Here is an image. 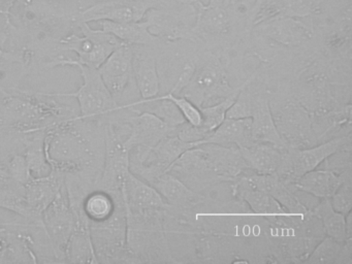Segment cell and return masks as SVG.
Instances as JSON below:
<instances>
[{
    "label": "cell",
    "instance_id": "6da1fadb",
    "mask_svg": "<svg viewBox=\"0 0 352 264\" xmlns=\"http://www.w3.org/2000/svg\"><path fill=\"white\" fill-rule=\"evenodd\" d=\"M249 170L240 150L215 144H201L183 153L168 173L201 194L222 183H232Z\"/></svg>",
    "mask_w": 352,
    "mask_h": 264
},
{
    "label": "cell",
    "instance_id": "7a4b0ae2",
    "mask_svg": "<svg viewBox=\"0 0 352 264\" xmlns=\"http://www.w3.org/2000/svg\"><path fill=\"white\" fill-rule=\"evenodd\" d=\"M44 148L52 169L65 175L91 170L98 162V155L90 140L78 128L75 117L61 120L47 128Z\"/></svg>",
    "mask_w": 352,
    "mask_h": 264
},
{
    "label": "cell",
    "instance_id": "3957f363",
    "mask_svg": "<svg viewBox=\"0 0 352 264\" xmlns=\"http://www.w3.org/2000/svg\"><path fill=\"white\" fill-rule=\"evenodd\" d=\"M74 66L80 70L81 74V86L74 93H51L55 97H73L78 101L79 105V116L76 119L80 121L88 120H104L108 121L114 119V116H118L123 111L122 107L113 98L110 91L107 88L100 76L98 68L74 62L72 58H55L49 64V67L56 66Z\"/></svg>",
    "mask_w": 352,
    "mask_h": 264
},
{
    "label": "cell",
    "instance_id": "277c9868",
    "mask_svg": "<svg viewBox=\"0 0 352 264\" xmlns=\"http://www.w3.org/2000/svg\"><path fill=\"white\" fill-rule=\"evenodd\" d=\"M63 111L54 100L49 102L38 97V92L9 89L0 98V124L21 133H32L46 130L42 124L60 117Z\"/></svg>",
    "mask_w": 352,
    "mask_h": 264
},
{
    "label": "cell",
    "instance_id": "5b68a950",
    "mask_svg": "<svg viewBox=\"0 0 352 264\" xmlns=\"http://www.w3.org/2000/svg\"><path fill=\"white\" fill-rule=\"evenodd\" d=\"M236 87L230 84L226 70L216 56L199 55L197 67L187 86L180 93L197 107H210L224 100Z\"/></svg>",
    "mask_w": 352,
    "mask_h": 264
},
{
    "label": "cell",
    "instance_id": "8992f818",
    "mask_svg": "<svg viewBox=\"0 0 352 264\" xmlns=\"http://www.w3.org/2000/svg\"><path fill=\"white\" fill-rule=\"evenodd\" d=\"M170 41V47L156 57L160 95H179L187 86L199 59V52L191 47L190 39Z\"/></svg>",
    "mask_w": 352,
    "mask_h": 264
},
{
    "label": "cell",
    "instance_id": "52a82bcc",
    "mask_svg": "<svg viewBox=\"0 0 352 264\" xmlns=\"http://www.w3.org/2000/svg\"><path fill=\"white\" fill-rule=\"evenodd\" d=\"M81 34L72 33L59 41L60 51L75 52L77 59L74 62L98 68L107 58L122 45L116 36L102 29H94L88 23H77Z\"/></svg>",
    "mask_w": 352,
    "mask_h": 264
},
{
    "label": "cell",
    "instance_id": "ba28073f",
    "mask_svg": "<svg viewBox=\"0 0 352 264\" xmlns=\"http://www.w3.org/2000/svg\"><path fill=\"white\" fill-rule=\"evenodd\" d=\"M348 142H351V133L336 136L308 148L287 146L276 173L280 179L294 185L302 175L320 166L325 159Z\"/></svg>",
    "mask_w": 352,
    "mask_h": 264
},
{
    "label": "cell",
    "instance_id": "9c48e42d",
    "mask_svg": "<svg viewBox=\"0 0 352 264\" xmlns=\"http://www.w3.org/2000/svg\"><path fill=\"white\" fill-rule=\"evenodd\" d=\"M270 105L276 127L286 146L308 148L318 144L313 129L312 115L298 99H285L278 107Z\"/></svg>",
    "mask_w": 352,
    "mask_h": 264
},
{
    "label": "cell",
    "instance_id": "30bf717a",
    "mask_svg": "<svg viewBox=\"0 0 352 264\" xmlns=\"http://www.w3.org/2000/svg\"><path fill=\"white\" fill-rule=\"evenodd\" d=\"M113 98L121 107L131 104L133 92L139 93L133 72V45L122 43L98 67Z\"/></svg>",
    "mask_w": 352,
    "mask_h": 264
},
{
    "label": "cell",
    "instance_id": "8fae6325",
    "mask_svg": "<svg viewBox=\"0 0 352 264\" xmlns=\"http://www.w3.org/2000/svg\"><path fill=\"white\" fill-rule=\"evenodd\" d=\"M77 225V212L72 206L67 187L43 212L42 227L56 257L65 258V247Z\"/></svg>",
    "mask_w": 352,
    "mask_h": 264
},
{
    "label": "cell",
    "instance_id": "7c38bea8",
    "mask_svg": "<svg viewBox=\"0 0 352 264\" xmlns=\"http://www.w3.org/2000/svg\"><path fill=\"white\" fill-rule=\"evenodd\" d=\"M232 195L242 200L251 210L257 214H263L270 219L279 221L290 216L285 208L274 199L263 188L261 175L247 170L232 183Z\"/></svg>",
    "mask_w": 352,
    "mask_h": 264
},
{
    "label": "cell",
    "instance_id": "4fadbf2b",
    "mask_svg": "<svg viewBox=\"0 0 352 264\" xmlns=\"http://www.w3.org/2000/svg\"><path fill=\"white\" fill-rule=\"evenodd\" d=\"M147 10L145 4L133 0H104L79 12L76 22H139L143 20Z\"/></svg>",
    "mask_w": 352,
    "mask_h": 264
},
{
    "label": "cell",
    "instance_id": "5bb4252c",
    "mask_svg": "<svg viewBox=\"0 0 352 264\" xmlns=\"http://www.w3.org/2000/svg\"><path fill=\"white\" fill-rule=\"evenodd\" d=\"M65 186V173L52 169L46 177L32 179L25 186L26 206L30 220L42 226V214Z\"/></svg>",
    "mask_w": 352,
    "mask_h": 264
},
{
    "label": "cell",
    "instance_id": "9a60e30c",
    "mask_svg": "<svg viewBox=\"0 0 352 264\" xmlns=\"http://www.w3.org/2000/svg\"><path fill=\"white\" fill-rule=\"evenodd\" d=\"M126 121L129 125V134L124 146L129 151L138 146H154L166 136L176 134L177 128L166 125L153 113L129 111Z\"/></svg>",
    "mask_w": 352,
    "mask_h": 264
},
{
    "label": "cell",
    "instance_id": "2e32d148",
    "mask_svg": "<svg viewBox=\"0 0 352 264\" xmlns=\"http://www.w3.org/2000/svg\"><path fill=\"white\" fill-rule=\"evenodd\" d=\"M123 202L125 212H141L148 210H168L172 212L170 206L160 193L150 184L135 177L129 170L125 175L122 188Z\"/></svg>",
    "mask_w": 352,
    "mask_h": 264
},
{
    "label": "cell",
    "instance_id": "e0dca14e",
    "mask_svg": "<svg viewBox=\"0 0 352 264\" xmlns=\"http://www.w3.org/2000/svg\"><path fill=\"white\" fill-rule=\"evenodd\" d=\"M151 45H133V72L142 99L153 98L160 92L157 63Z\"/></svg>",
    "mask_w": 352,
    "mask_h": 264
},
{
    "label": "cell",
    "instance_id": "ac0fdd59",
    "mask_svg": "<svg viewBox=\"0 0 352 264\" xmlns=\"http://www.w3.org/2000/svg\"><path fill=\"white\" fill-rule=\"evenodd\" d=\"M150 185L170 206L173 214L192 210L195 206L201 204L204 198L201 194L187 187L178 177L168 171L154 179Z\"/></svg>",
    "mask_w": 352,
    "mask_h": 264
},
{
    "label": "cell",
    "instance_id": "d6986e66",
    "mask_svg": "<svg viewBox=\"0 0 352 264\" xmlns=\"http://www.w3.org/2000/svg\"><path fill=\"white\" fill-rule=\"evenodd\" d=\"M348 177H351V171L339 173L331 169L317 167L302 175L294 184V187L302 193L324 199L331 198Z\"/></svg>",
    "mask_w": 352,
    "mask_h": 264
},
{
    "label": "cell",
    "instance_id": "ffe728a7",
    "mask_svg": "<svg viewBox=\"0 0 352 264\" xmlns=\"http://www.w3.org/2000/svg\"><path fill=\"white\" fill-rule=\"evenodd\" d=\"M75 210L77 212V225L65 247V262L100 263L92 239L89 221L84 216L82 208Z\"/></svg>",
    "mask_w": 352,
    "mask_h": 264
},
{
    "label": "cell",
    "instance_id": "44dd1931",
    "mask_svg": "<svg viewBox=\"0 0 352 264\" xmlns=\"http://www.w3.org/2000/svg\"><path fill=\"white\" fill-rule=\"evenodd\" d=\"M203 144L245 148L254 144L251 118H226Z\"/></svg>",
    "mask_w": 352,
    "mask_h": 264
},
{
    "label": "cell",
    "instance_id": "7402d4cb",
    "mask_svg": "<svg viewBox=\"0 0 352 264\" xmlns=\"http://www.w3.org/2000/svg\"><path fill=\"white\" fill-rule=\"evenodd\" d=\"M239 150L249 170L258 175H271L279 168L286 148L271 144L254 142L251 146Z\"/></svg>",
    "mask_w": 352,
    "mask_h": 264
},
{
    "label": "cell",
    "instance_id": "603a6c76",
    "mask_svg": "<svg viewBox=\"0 0 352 264\" xmlns=\"http://www.w3.org/2000/svg\"><path fill=\"white\" fill-rule=\"evenodd\" d=\"M251 119H252V136L254 142L271 144L281 148H287L276 127L275 121L272 115L270 99L265 94H261L257 99Z\"/></svg>",
    "mask_w": 352,
    "mask_h": 264
},
{
    "label": "cell",
    "instance_id": "cb8c5ba5",
    "mask_svg": "<svg viewBox=\"0 0 352 264\" xmlns=\"http://www.w3.org/2000/svg\"><path fill=\"white\" fill-rule=\"evenodd\" d=\"M122 204V193L112 194L94 188L84 196L81 208L89 224H98L109 220Z\"/></svg>",
    "mask_w": 352,
    "mask_h": 264
},
{
    "label": "cell",
    "instance_id": "d4e9b609",
    "mask_svg": "<svg viewBox=\"0 0 352 264\" xmlns=\"http://www.w3.org/2000/svg\"><path fill=\"white\" fill-rule=\"evenodd\" d=\"M102 30L116 36L119 41L131 45H151L157 47L162 39L152 34L145 21L139 22H111L100 21Z\"/></svg>",
    "mask_w": 352,
    "mask_h": 264
},
{
    "label": "cell",
    "instance_id": "484cf974",
    "mask_svg": "<svg viewBox=\"0 0 352 264\" xmlns=\"http://www.w3.org/2000/svg\"><path fill=\"white\" fill-rule=\"evenodd\" d=\"M263 188L267 190V193L277 200L289 214L296 216H306L310 212L304 202L300 201L294 185L283 181L278 177L277 173L271 175H261Z\"/></svg>",
    "mask_w": 352,
    "mask_h": 264
},
{
    "label": "cell",
    "instance_id": "4316f807",
    "mask_svg": "<svg viewBox=\"0 0 352 264\" xmlns=\"http://www.w3.org/2000/svg\"><path fill=\"white\" fill-rule=\"evenodd\" d=\"M311 214L321 223L324 234L340 243H345L346 239H352L347 235V219L345 214L338 212L331 206L329 198L319 199L310 210Z\"/></svg>",
    "mask_w": 352,
    "mask_h": 264
},
{
    "label": "cell",
    "instance_id": "83f0119b",
    "mask_svg": "<svg viewBox=\"0 0 352 264\" xmlns=\"http://www.w3.org/2000/svg\"><path fill=\"white\" fill-rule=\"evenodd\" d=\"M0 208L15 212L30 220V210L26 206L25 186L16 182L0 168Z\"/></svg>",
    "mask_w": 352,
    "mask_h": 264
},
{
    "label": "cell",
    "instance_id": "f1b7e54d",
    "mask_svg": "<svg viewBox=\"0 0 352 264\" xmlns=\"http://www.w3.org/2000/svg\"><path fill=\"white\" fill-rule=\"evenodd\" d=\"M41 131L44 130L36 131L34 138L28 140L26 142L25 152H24L32 179L46 177L52 171V167L49 164L45 154L44 136L46 131L43 132V134Z\"/></svg>",
    "mask_w": 352,
    "mask_h": 264
},
{
    "label": "cell",
    "instance_id": "f546056e",
    "mask_svg": "<svg viewBox=\"0 0 352 264\" xmlns=\"http://www.w3.org/2000/svg\"><path fill=\"white\" fill-rule=\"evenodd\" d=\"M197 25L195 28L206 34L224 36L232 30V19L224 8L215 4L203 10Z\"/></svg>",
    "mask_w": 352,
    "mask_h": 264
},
{
    "label": "cell",
    "instance_id": "4dcf8cb0",
    "mask_svg": "<svg viewBox=\"0 0 352 264\" xmlns=\"http://www.w3.org/2000/svg\"><path fill=\"white\" fill-rule=\"evenodd\" d=\"M304 24L296 21L278 20L265 25V32L267 36L284 45H298L308 38V31Z\"/></svg>",
    "mask_w": 352,
    "mask_h": 264
},
{
    "label": "cell",
    "instance_id": "1f68e13d",
    "mask_svg": "<svg viewBox=\"0 0 352 264\" xmlns=\"http://www.w3.org/2000/svg\"><path fill=\"white\" fill-rule=\"evenodd\" d=\"M245 82H243L241 86L236 87L234 92L230 94V96L226 97L224 100L220 101V102L216 103V104L199 109L201 111V116H203V122H201L199 127L203 129L204 132L207 133L208 138L226 119V113H228L230 107L234 104L239 93L244 87Z\"/></svg>",
    "mask_w": 352,
    "mask_h": 264
},
{
    "label": "cell",
    "instance_id": "d6a6232c",
    "mask_svg": "<svg viewBox=\"0 0 352 264\" xmlns=\"http://www.w3.org/2000/svg\"><path fill=\"white\" fill-rule=\"evenodd\" d=\"M344 243L336 241L329 236L323 237L309 253L305 262L311 263H337Z\"/></svg>",
    "mask_w": 352,
    "mask_h": 264
},
{
    "label": "cell",
    "instance_id": "836d02e7",
    "mask_svg": "<svg viewBox=\"0 0 352 264\" xmlns=\"http://www.w3.org/2000/svg\"><path fill=\"white\" fill-rule=\"evenodd\" d=\"M352 177H348L329 198L331 206L338 212L347 216L352 210Z\"/></svg>",
    "mask_w": 352,
    "mask_h": 264
},
{
    "label": "cell",
    "instance_id": "e575fe53",
    "mask_svg": "<svg viewBox=\"0 0 352 264\" xmlns=\"http://www.w3.org/2000/svg\"><path fill=\"white\" fill-rule=\"evenodd\" d=\"M3 169L9 177H11L12 179H15L21 185L26 186V184L32 179L24 154H17L12 156L8 161L7 164L5 165V168Z\"/></svg>",
    "mask_w": 352,
    "mask_h": 264
},
{
    "label": "cell",
    "instance_id": "d590c367",
    "mask_svg": "<svg viewBox=\"0 0 352 264\" xmlns=\"http://www.w3.org/2000/svg\"><path fill=\"white\" fill-rule=\"evenodd\" d=\"M166 96L174 101L187 123L195 126L201 125L203 122L201 109L192 101L189 100L186 97L181 96V95L168 94Z\"/></svg>",
    "mask_w": 352,
    "mask_h": 264
},
{
    "label": "cell",
    "instance_id": "8d00e7d4",
    "mask_svg": "<svg viewBox=\"0 0 352 264\" xmlns=\"http://www.w3.org/2000/svg\"><path fill=\"white\" fill-rule=\"evenodd\" d=\"M16 1L17 0H0V14H3L8 18Z\"/></svg>",
    "mask_w": 352,
    "mask_h": 264
},
{
    "label": "cell",
    "instance_id": "74e56055",
    "mask_svg": "<svg viewBox=\"0 0 352 264\" xmlns=\"http://www.w3.org/2000/svg\"><path fill=\"white\" fill-rule=\"evenodd\" d=\"M261 1H263V0H258V1H257V4H261Z\"/></svg>",
    "mask_w": 352,
    "mask_h": 264
}]
</instances>
